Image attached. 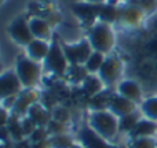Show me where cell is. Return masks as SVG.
<instances>
[{
  "label": "cell",
  "mask_w": 157,
  "mask_h": 148,
  "mask_svg": "<svg viewBox=\"0 0 157 148\" xmlns=\"http://www.w3.org/2000/svg\"><path fill=\"white\" fill-rule=\"evenodd\" d=\"M69 66H71V64H69L65 53H63L62 43L59 42L58 36L54 35L52 39L50 40L48 54H47L46 60L43 61V69L46 72H48L50 75L61 78V76H66Z\"/></svg>",
  "instance_id": "cell-1"
},
{
  "label": "cell",
  "mask_w": 157,
  "mask_h": 148,
  "mask_svg": "<svg viewBox=\"0 0 157 148\" xmlns=\"http://www.w3.org/2000/svg\"><path fill=\"white\" fill-rule=\"evenodd\" d=\"M87 39L94 51H99L105 55L113 50L116 43V36L112 29V25L97 21L87 30Z\"/></svg>",
  "instance_id": "cell-2"
},
{
  "label": "cell",
  "mask_w": 157,
  "mask_h": 148,
  "mask_svg": "<svg viewBox=\"0 0 157 148\" xmlns=\"http://www.w3.org/2000/svg\"><path fill=\"white\" fill-rule=\"evenodd\" d=\"M17 76L24 89H36L41 79L43 64L30 60L26 55H18L14 66Z\"/></svg>",
  "instance_id": "cell-3"
},
{
  "label": "cell",
  "mask_w": 157,
  "mask_h": 148,
  "mask_svg": "<svg viewBox=\"0 0 157 148\" xmlns=\"http://www.w3.org/2000/svg\"><path fill=\"white\" fill-rule=\"evenodd\" d=\"M88 126L108 141H112L119 133V118L110 111H95L88 115Z\"/></svg>",
  "instance_id": "cell-4"
},
{
  "label": "cell",
  "mask_w": 157,
  "mask_h": 148,
  "mask_svg": "<svg viewBox=\"0 0 157 148\" xmlns=\"http://www.w3.org/2000/svg\"><path fill=\"white\" fill-rule=\"evenodd\" d=\"M123 61L116 55H106L105 61H103L102 68L98 72V76L103 82L105 87H113L114 85L120 83V78L123 75Z\"/></svg>",
  "instance_id": "cell-5"
},
{
  "label": "cell",
  "mask_w": 157,
  "mask_h": 148,
  "mask_svg": "<svg viewBox=\"0 0 157 148\" xmlns=\"http://www.w3.org/2000/svg\"><path fill=\"white\" fill-rule=\"evenodd\" d=\"M62 49L71 65H84L94 51L87 38L76 43H62Z\"/></svg>",
  "instance_id": "cell-6"
},
{
  "label": "cell",
  "mask_w": 157,
  "mask_h": 148,
  "mask_svg": "<svg viewBox=\"0 0 157 148\" xmlns=\"http://www.w3.org/2000/svg\"><path fill=\"white\" fill-rule=\"evenodd\" d=\"M7 32L10 35L11 40L21 47H26L33 40V35L29 28V19H26L24 15H19L8 25Z\"/></svg>",
  "instance_id": "cell-7"
},
{
  "label": "cell",
  "mask_w": 157,
  "mask_h": 148,
  "mask_svg": "<svg viewBox=\"0 0 157 148\" xmlns=\"http://www.w3.org/2000/svg\"><path fill=\"white\" fill-rule=\"evenodd\" d=\"M40 97L41 94L36 89H22L21 93L15 97V102H14V107L10 111V114L18 116V118H24L26 116L29 108L35 102L40 101Z\"/></svg>",
  "instance_id": "cell-8"
},
{
  "label": "cell",
  "mask_w": 157,
  "mask_h": 148,
  "mask_svg": "<svg viewBox=\"0 0 157 148\" xmlns=\"http://www.w3.org/2000/svg\"><path fill=\"white\" fill-rule=\"evenodd\" d=\"M22 89L24 87L21 86V82L14 69L0 72V101L2 102L10 97L18 96Z\"/></svg>",
  "instance_id": "cell-9"
},
{
  "label": "cell",
  "mask_w": 157,
  "mask_h": 148,
  "mask_svg": "<svg viewBox=\"0 0 157 148\" xmlns=\"http://www.w3.org/2000/svg\"><path fill=\"white\" fill-rule=\"evenodd\" d=\"M72 13L78 18L81 24L87 25V28H91L98 21L101 4H92V3L80 2L72 4Z\"/></svg>",
  "instance_id": "cell-10"
},
{
  "label": "cell",
  "mask_w": 157,
  "mask_h": 148,
  "mask_svg": "<svg viewBox=\"0 0 157 148\" xmlns=\"http://www.w3.org/2000/svg\"><path fill=\"white\" fill-rule=\"evenodd\" d=\"M145 13L135 4L127 3L120 6V17H119V22L124 26L128 28H136L144 22L145 19Z\"/></svg>",
  "instance_id": "cell-11"
},
{
  "label": "cell",
  "mask_w": 157,
  "mask_h": 148,
  "mask_svg": "<svg viewBox=\"0 0 157 148\" xmlns=\"http://www.w3.org/2000/svg\"><path fill=\"white\" fill-rule=\"evenodd\" d=\"M77 137H78V143L84 148H121V147L113 146V144H110V141L98 136L88 125L83 126L78 130Z\"/></svg>",
  "instance_id": "cell-12"
},
{
  "label": "cell",
  "mask_w": 157,
  "mask_h": 148,
  "mask_svg": "<svg viewBox=\"0 0 157 148\" xmlns=\"http://www.w3.org/2000/svg\"><path fill=\"white\" fill-rule=\"evenodd\" d=\"M138 110V105L135 102L130 101L128 98L120 96L119 93H112L110 98H109V104H108V111H110L114 116L121 118L125 116L128 114H132Z\"/></svg>",
  "instance_id": "cell-13"
},
{
  "label": "cell",
  "mask_w": 157,
  "mask_h": 148,
  "mask_svg": "<svg viewBox=\"0 0 157 148\" xmlns=\"http://www.w3.org/2000/svg\"><path fill=\"white\" fill-rule=\"evenodd\" d=\"M120 96L128 98L130 101L135 102L136 105H141L144 101V94H142V89L135 80L132 79H124L120 80V83L117 85V91Z\"/></svg>",
  "instance_id": "cell-14"
},
{
  "label": "cell",
  "mask_w": 157,
  "mask_h": 148,
  "mask_svg": "<svg viewBox=\"0 0 157 148\" xmlns=\"http://www.w3.org/2000/svg\"><path fill=\"white\" fill-rule=\"evenodd\" d=\"M50 50V42L40 40V39H33L26 47H25V55L29 57L30 60L36 61V62L43 64L46 60L47 54Z\"/></svg>",
  "instance_id": "cell-15"
},
{
  "label": "cell",
  "mask_w": 157,
  "mask_h": 148,
  "mask_svg": "<svg viewBox=\"0 0 157 148\" xmlns=\"http://www.w3.org/2000/svg\"><path fill=\"white\" fill-rule=\"evenodd\" d=\"M29 28L35 39H40V40L46 42H50L52 39L51 24L47 19L40 18V17H32V18H29Z\"/></svg>",
  "instance_id": "cell-16"
},
{
  "label": "cell",
  "mask_w": 157,
  "mask_h": 148,
  "mask_svg": "<svg viewBox=\"0 0 157 148\" xmlns=\"http://www.w3.org/2000/svg\"><path fill=\"white\" fill-rule=\"evenodd\" d=\"M26 116H29V118L37 125V127H47V125H48L52 119L51 111L47 110L40 101L35 102V104L29 108Z\"/></svg>",
  "instance_id": "cell-17"
},
{
  "label": "cell",
  "mask_w": 157,
  "mask_h": 148,
  "mask_svg": "<svg viewBox=\"0 0 157 148\" xmlns=\"http://www.w3.org/2000/svg\"><path fill=\"white\" fill-rule=\"evenodd\" d=\"M157 136V122H153L150 119L141 118V121L136 123L134 130L128 134L130 140L141 137H156Z\"/></svg>",
  "instance_id": "cell-18"
},
{
  "label": "cell",
  "mask_w": 157,
  "mask_h": 148,
  "mask_svg": "<svg viewBox=\"0 0 157 148\" xmlns=\"http://www.w3.org/2000/svg\"><path fill=\"white\" fill-rule=\"evenodd\" d=\"M119 17H120V6H117L116 3L106 2L103 4H101L99 15H98V21L99 22L113 25L116 22H119Z\"/></svg>",
  "instance_id": "cell-19"
},
{
  "label": "cell",
  "mask_w": 157,
  "mask_h": 148,
  "mask_svg": "<svg viewBox=\"0 0 157 148\" xmlns=\"http://www.w3.org/2000/svg\"><path fill=\"white\" fill-rule=\"evenodd\" d=\"M81 89L90 98H92V97L101 94L106 87L97 74H88L81 83Z\"/></svg>",
  "instance_id": "cell-20"
},
{
  "label": "cell",
  "mask_w": 157,
  "mask_h": 148,
  "mask_svg": "<svg viewBox=\"0 0 157 148\" xmlns=\"http://www.w3.org/2000/svg\"><path fill=\"white\" fill-rule=\"evenodd\" d=\"M141 118H144V116H142L139 110H136L132 114H128V115L119 118V133L130 134L134 130V127L136 126V123L141 121Z\"/></svg>",
  "instance_id": "cell-21"
},
{
  "label": "cell",
  "mask_w": 157,
  "mask_h": 148,
  "mask_svg": "<svg viewBox=\"0 0 157 148\" xmlns=\"http://www.w3.org/2000/svg\"><path fill=\"white\" fill-rule=\"evenodd\" d=\"M139 111L144 118L157 122V96L145 98L142 104L139 105Z\"/></svg>",
  "instance_id": "cell-22"
},
{
  "label": "cell",
  "mask_w": 157,
  "mask_h": 148,
  "mask_svg": "<svg viewBox=\"0 0 157 148\" xmlns=\"http://www.w3.org/2000/svg\"><path fill=\"white\" fill-rule=\"evenodd\" d=\"M7 130L13 140L15 141L25 140L24 130H22V126H21V118H18V116L10 115V119H8V123H7Z\"/></svg>",
  "instance_id": "cell-23"
},
{
  "label": "cell",
  "mask_w": 157,
  "mask_h": 148,
  "mask_svg": "<svg viewBox=\"0 0 157 148\" xmlns=\"http://www.w3.org/2000/svg\"><path fill=\"white\" fill-rule=\"evenodd\" d=\"M106 55L102 54L99 51H92V54L90 55V58L86 61L84 64V68H86L87 74H97L99 72V69L102 68L103 61H105Z\"/></svg>",
  "instance_id": "cell-24"
},
{
  "label": "cell",
  "mask_w": 157,
  "mask_h": 148,
  "mask_svg": "<svg viewBox=\"0 0 157 148\" xmlns=\"http://www.w3.org/2000/svg\"><path fill=\"white\" fill-rule=\"evenodd\" d=\"M50 146L51 148H71L76 141L72 137L69 133H63V134H58V136H51L48 138Z\"/></svg>",
  "instance_id": "cell-25"
},
{
  "label": "cell",
  "mask_w": 157,
  "mask_h": 148,
  "mask_svg": "<svg viewBox=\"0 0 157 148\" xmlns=\"http://www.w3.org/2000/svg\"><path fill=\"white\" fill-rule=\"evenodd\" d=\"M103 91H105V90H103ZM103 91L101 94H98V96L90 98L88 107H90V110H91V112H95V111H106V110H108L109 98H110L112 94L105 96V94H103Z\"/></svg>",
  "instance_id": "cell-26"
},
{
  "label": "cell",
  "mask_w": 157,
  "mask_h": 148,
  "mask_svg": "<svg viewBox=\"0 0 157 148\" xmlns=\"http://www.w3.org/2000/svg\"><path fill=\"white\" fill-rule=\"evenodd\" d=\"M127 3L138 6L146 17L152 15L157 11V0H127Z\"/></svg>",
  "instance_id": "cell-27"
},
{
  "label": "cell",
  "mask_w": 157,
  "mask_h": 148,
  "mask_svg": "<svg viewBox=\"0 0 157 148\" xmlns=\"http://www.w3.org/2000/svg\"><path fill=\"white\" fill-rule=\"evenodd\" d=\"M51 116L54 121H58L61 123L68 125L71 122V112L66 107L63 105H55L54 108L51 110Z\"/></svg>",
  "instance_id": "cell-28"
},
{
  "label": "cell",
  "mask_w": 157,
  "mask_h": 148,
  "mask_svg": "<svg viewBox=\"0 0 157 148\" xmlns=\"http://www.w3.org/2000/svg\"><path fill=\"white\" fill-rule=\"evenodd\" d=\"M128 148H157V138L156 137L132 138L128 143Z\"/></svg>",
  "instance_id": "cell-29"
},
{
  "label": "cell",
  "mask_w": 157,
  "mask_h": 148,
  "mask_svg": "<svg viewBox=\"0 0 157 148\" xmlns=\"http://www.w3.org/2000/svg\"><path fill=\"white\" fill-rule=\"evenodd\" d=\"M47 132H48L50 137H51V136L63 134V133H68V125L61 123V122L51 119V122L47 125Z\"/></svg>",
  "instance_id": "cell-30"
},
{
  "label": "cell",
  "mask_w": 157,
  "mask_h": 148,
  "mask_svg": "<svg viewBox=\"0 0 157 148\" xmlns=\"http://www.w3.org/2000/svg\"><path fill=\"white\" fill-rule=\"evenodd\" d=\"M48 138H50V134H48V132H47V127H37L26 140L29 144H32V143H39V141L48 140Z\"/></svg>",
  "instance_id": "cell-31"
},
{
  "label": "cell",
  "mask_w": 157,
  "mask_h": 148,
  "mask_svg": "<svg viewBox=\"0 0 157 148\" xmlns=\"http://www.w3.org/2000/svg\"><path fill=\"white\" fill-rule=\"evenodd\" d=\"M21 126H22V130H24L25 138H28L36 129H37V125H36L29 116H24V118H21Z\"/></svg>",
  "instance_id": "cell-32"
},
{
  "label": "cell",
  "mask_w": 157,
  "mask_h": 148,
  "mask_svg": "<svg viewBox=\"0 0 157 148\" xmlns=\"http://www.w3.org/2000/svg\"><path fill=\"white\" fill-rule=\"evenodd\" d=\"M10 111L6 110L3 105H0V127H6L8 123V119H10Z\"/></svg>",
  "instance_id": "cell-33"
},
{
  "label": "cell",
  "mask_w": 157,
  "mask_h": 148,
  "mask_svg": "<svg viewBox=\"0 0 157 148\" xmlns=\"http://www.w3.org/2000/svg\"><path fill=\"white\" fill-rule=\"evenodd\" d=\"M28 148H51V146H50L48 140H44V141H39V143L29 144V147Z\"/></svg>",
  "instance_id": "cell-34"
},
{
  "label": "cell",
  "mask_w": 157,
  "mask_h": 148,
  "mask_svg": "<svg viewBox=\"0 0 157 148\" xmlns=\"http://www.w3.org/2000/svg\"><path fill=\"white\" fill-rule=\"evenodd\" d=\"M83 2L92 3V4H103V3H106L108 0H83Z\"/></svg>",
  "instance_id": "cell-35"
},
{
  "label": "cell",
  "mask_w": 157,
  "mask_h": 148,
  "mask_svg": "<svg viewBox=\"0 0 157 148\" xmlns=\"http://www.w3.org/2000/svg\"><path fill=\"white\" fill-rule=\"evenodd\" d=\"M71 148H84V147H83V146H81V144H80V143H75V144H73V146H72Z\"/></svg>",
  "instance_id": "cell-36"
},
{
  "label": "cell",
  "mask_w": 157,
  "mask_h": 148,
  "mask_svg": "<svg viewBox=\"0 0 157 148\" xmlns=\"http://www.w3.org/2000/svg\"><path fill=\"white\" fill-rule=\"evenodd\" d=\"M4 2H6V0H0V8H2V6L4 4Z\"/></svg>",
  "instance_id": "cell-37"
},
{
  "label": "cell",
  "mask_w": 157,
  "mask_h": 148,
  "mask_svg": "<svg viewBox=\"0 0 157 148\" xmlns=\"http://www.w3.org/2000/svg\"><path fill=\"white\" fill-rule=\"evenodd\" d=\"M0 69H2V62H0Z\"/></svg>",
  "instance_id": "cell-38"
}]
</instances>
